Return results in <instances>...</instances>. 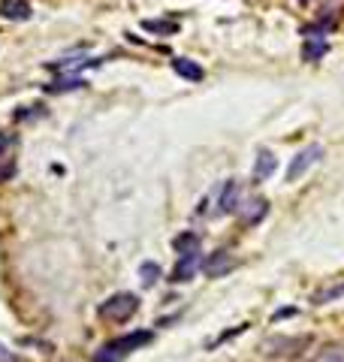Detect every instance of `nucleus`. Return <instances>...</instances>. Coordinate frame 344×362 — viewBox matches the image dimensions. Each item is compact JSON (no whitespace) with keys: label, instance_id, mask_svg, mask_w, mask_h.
<instances>
[{"label":"nucleus","instance_id":"1","mask_svg":"<svg viewBox=\"0 0 344 362\" xmlns=\"http://www.w3.org/2000/svg\"><path fill=\"white\" fill-rule=\"evenodd\" d=\"M311 344V335H269L263 338L260 354L266 359H296Z\"/></svg>","mask_w":344,"mask_h":362},{"label":"nucleus","instance_id":"2","mask_svg":"<svg viewBox=\"0 0 344 362\" xmlns=\"http://www.w3.org/2000/svg\"><path fill=\"white\" fill-rule=\"evenodd\" d=\"M136 311H139V299L133 293H115L100 305V317L112 320V323H124V320H130Z\"/></svg>","mask_w":344,"mask_h":362},{"label":"nucleus","instance_id":"3","mask_svg":"<svg viewBox=\"0 0 344 362\" xmlns=\"http://www.w3.org/2000/svg\"><path fill=\"white\" fill-rule=\"evenodd\" d=\"M320 157H323V145H317V142H315V145L302 148V151H299V154H296V157H293V160H290V166H287V175H284V178H287V181H299L302 175H305V173H308V169H311V166H315V163H317V160H320Z\"/></svg>","mask_w":344,"mask_h":362},{"label":"nucleus","instance_id":"4","mask_svg":"<svg viewBox=\"0 0 344 362\" xmlns=\"http://www.w3.org/2000/svg\"><path fill=\"white\" fill-rule=\"evenodd\" d=\"M151 338H154V335H151L148 329H139V332H127V335H118L112 341H106V347L115 350V354H121V356H127L130 350H139V347L151 344Z\"/></svg>","mask_w":344,"mask_h":362},{"label":"nucleus","instance_id":"5","mask_svg":"<svg viewBox=\"0 0 344 362\" xmlns=\"http://www.w3.org/2000/svg\"><path fill=\"white\" fill-rule=\"evenodd\" d=\"M232 269H236V260H232L230 250H215V254H209L206 263H202V275L206 278H224Z\"/></svg>","mask_w":344,"mask_h":362},{"label":"nucleus","instance_id":"6","mask_svg":"<svg viewBox=\"0 0 344 362\" xmlns=\"http://www.w3.org/2000/svg\"><path fill=\"white\" fill-rule=\"evenodd\" d=\"M275 169H278V157L272 154V151H266V148L257 151L254 173H251V175H254V185H260V181H266L272 173H275Z\"/></svg>","mask_w":344,"mask_h":362},{"label":"nucleus","instance_id":"7","mask_svg":"<svg viewBox=\"0 0 344 362\" xmlns=\"http://www.w3.org/2000/svg\"><path fill=\"white\" fill-rule=\"evenodd\" d=\"M0 15L9 18V22H27L34 15V9H30L27 0H4L0 4Z\"/></svg>","mask_w":344,"mask_h":362},{"label":"nucleus","instance_id":"8","mask_svg":"<svg viewBox=\"0 0 344 362\" xmlns=\"http://www.w3.org/2000/svg\"><path fill=\"white\" fill-rule=\"evenodd\" d=\"M172 69H176L181 79H187V82H202V79H206V69L190 58H176L172 60Z\"/></svg>","mask_w":344,"mask_h":362},{"label":"nucleus","instance_id":"9","mask_svg":"<svg viewBox=\"0 0 344 362\" xmlns=\"http://www.w3.org/2000/svg\"><path fill=\"white\" fill-rule=\"evenodd\" d=\"M218 211H220V215H230V211H239V185H236V178H230L227 185H224V190H220Z\"/></svg>","mask_w":344,"mask_h":362},{"label":"nucleus","instance_id":"10","mask_svg":"<svg viewBox=\"0 0 344 362\" xmlns=\"http://www.w3.org/2000/svg\"><path fill=\"white\" fill-rule=\"evenodd\" d=\"M82 88H88V82L82 76H58L55 82L46 85L48 94H67V90H82Z\"/></svg>","mask_w":344,"mask_h":362},{"label":"nucleus","instance_id":"11","mask_svg":"<svg viewBox=\"0 0 344 362\" xmlns=\"http://www.w3.org/2000/svg\"><path fill=\"white\" fill-rule=\"evenodd\" d=\"M197 260H199V254H187V257H181L169 281H176V284H185V281H190V278H194V272H197Z\"/></svg>","mask_w":344,"mask_h":362},{"label":"nucleus","instance_id":"12","mask_svg":"<svg viewBox=\"0 0 344 362\" xmlns=\"http://www.w3.org/2000/svg\"><path fill=\"white\" fill-rule=\"evenodd\" d=\"M329 52V43L320 36H305V46H302V58L305 60H320L323 55Z\"/></svg>","mask_w":344,"mask_h":362},{"label":"nucleus","instance_id":"13","mask_svg":"<svg viewBox=\"0 0 344 362\" xmlns=\"http://www.w3.org/2000/svg\"><path fill=\"white\" fill-rule=\"evenodd\" d=\"M266 211H269V203H266V199H251L248 208L242 211V220H245V224L251 227V224H257V220L266 217Z\"/></svg>","mask_w":344,"mask_h":362},{"label":"nucleus","instance_id":"14","mask_svg":"<svg viewBox=\"0 0 344 362\" xmlns=\"http://www.w3.org/2000/svg\"><path fill=\"white\" fill-rule=\"evenodd\" d=\"M176 250L181 257H187V254H199V236L197 233H181V236H176Z\"/></svg>","mask_w":344,"mask_h":362},{"label":"nucleus","instance_id":"15","mask_svg":"<svg viewBox=\"0 0 344 362\" xmlns=\"http://www.w3.org/2000/svg\"><path fill=\"white\" fill-rule=\"evenodd\" d=\"M311 362H344V347L341 344H332V347H323L320 354L311 359Z\"/></svg>","mask_w":344,"mask_h":362},{"label":"nucleus","instance_id":"16","mask_svg":"<svg viewBox=\"0 0 344 362\" xmlns=\"http://www.w3.org/2000/svg\"><path fill=\"white\" fill-rule=\"evenodd\" d=\"M139 275H143V284L145 287H154L160 281V266L157 263H143L139 266Z\"/></svg>","mask_w":344,"mask_h":362},{"label":"nucleus","instance_id":"17","mask_svg":"<svg viewBox=\"0 0 344 362\" xmlns=\"http://www.w3.org/2000/svg\"><path fill=\"white\" fill-rule=\"evenodd\" d=\"M145 30H151V34H176L178 25L176 22H154V18H148V22H143Z\"/></svg>","mask_w":344,"mask_h":362},{"label":"nucleus","instance_id":"18","mask_svg":"<svg viewBox=\"0 0 344 362\" xmlns=\"http://www.w3.org/2000/svg\"><path fill=\"white\" fill-rule=\"evenodd\" d=\"M338 296H344V284H336V287H326V290H320V293L315 296V305H326V302L338 299Z\"/></svg>","mask_w":344,"mask_h":362},{"label":"nucleus","instance_id":"19","mask_svg":"<svg viewBox=\"0 0 344 362\" xmlns=\"http://www.w3.org/2000/svg\"><path fill=\"white\" fill-rule=\"evenodd\" d=\"M121 359H124V356L115 354V350H109V347L103 344V347H100L97 354H94V359H91V362H121Z\"/></svg>","mask_w":344,"mask_h":362},{"label":"nucleus","instance_id":"20","mask_svg":"<svg viewBox=\"0 0 344 362\" xmlns=\"http://www.w3.org/2000/svg\"><path fill=\"white\" fill-rule=\"evenodd\" d=\"M15 175V160H0V185Z\"/></svg>","mask_w":344,"mask_h":362},{"label":"nucleus","instance_id":"21","mask_svg":"<svg viewBox=\"0 0 344 362\" xmlns=\"http://www.w3.org/2000/svg\"><path fill=\"white\" fill-rule=\"evenodd\" d=\"M344 9V0H326V4H323V13L326 15H338Z\"/></svg>","mask_w":344,"mask_h":362},{"label":"nucleus","instance_id":"22","mask_svg":"<svg viewBox=\"0 0 344 362\" xmlns=\"http://www.w3.org/2000/svg\"><path fill=\"white\" fill-rule=\"evenodd\" d=\"M0 362H18V356L13 354V350H6L4 344H0Z\"/></svg>","mask_w":344,"mask_h":362},{"label":"nucleus","instance_id":"23","mask_svg":"<svg viewBox=\"0 0 344 362\" xmlns=\"http://www.w3.org/2000/svg\"><path fill=\"white\" fill-rule=\"evenodd\" d=\"M13 142H15V139L9 136V133H0V157H4V148H9Z\"/></svg>","mask_w":344,"mask_h":362},{"label":"nucleus","instance_id":"24","mask_svg":"<svg viewBox=\"0 0 344 362\" xmlns=\"http://www.w3.org/2000/svg\"><path fill=\"white\" fill-rule=\"evenodd\" d=\"M299 4H308V0H299Z\"/></svg>","mask_w":344,"mask_h":362}]
</instances>
